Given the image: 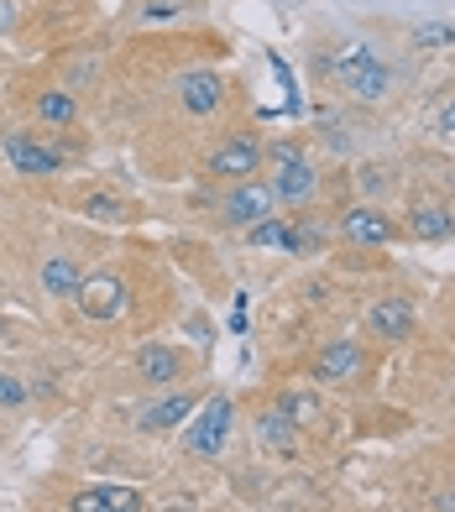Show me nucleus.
<instances>
[{"instance_id":"nucleus-13","label":"nucleus","mask_w":455,"mask_h":512,"mask_svg":"<svg viewBox=\"0 0 455 512\" xmlns=\"http://www.w3.org/2000/svg\"><path fill=\"white\" fill-rule=\"evenodd\" d=\"M79 288H84V267L74 256H48L42 262V293L48 298H79Z\"/></svg>"},{"instance_id":"nucleus-1","label":"nucleus","mask_w":455,"mask_h":512,"mask_svg":"<svg viewBox=\"0 0 455 512\" xmlns=\"http://www.w3.org/2000/svg\"><path fill=\"white\" fill-rule=\"evenodd\" d=\"M231 418H236V408H231L225 392H215L204 408H194V424L184 429L189 455H220L225 450V434H231Z\"/></svg>"},{"instance_id":"nucleus-21","label":"nucleus","mask_w":455,"mask_h":512,"mask_svg":"<svg viewBox=\"0 0 455 512\" xmlns=\"http://www.w3.org/2000/svg\"><path fill=\"white\" fill-rule=\"evenodd\" d=\"M105 512H142V492L136 486H100Z\"/></svg>"},{"instance_id":"nucleus-25","label":"nucleus","mask_w":455,"mask_h":512,"mask_svg":"<svg viewBox=\"0 0 455 512\" xmlns=\"http://www.w3.org/2000/svg\"><path fill=\"white\" fill-rule=\"evenodd\" d=\"M361 189L382 194V189H388V173H382V168H361Z\"/></svg>"},{"instance_id":"nucleus-7","label":"nucleus","mask_w":455,"mask_h":512,"mask_svg":"<svg viewBox=\"0 0 455 512\" xmlns=\"http://www.w3.org/2000/svg\"><path fill=\"white\" fill-rule=\"evenodd\" d=\"M340 236H346L351 246H388L398 236V225L382 215L377 204H356V209L340 215Z\"/></svg>"},{"instance_id":"nucleus-8","label":"nucleus","mask_w":455,"mask_h":512,"mask_svg":"<svg viewBox=\"0 0 455 512\" xmlns=\"http://www.w3.org/2000/svg\"><path fill=\"white\" fill-rule=\"evenodd\" d=\"M367 330L377 340H408V335H414V304H408L403 293L377 298V304L367 309Z\"/></svg>"},{"instance_id":"nucleus-26","label":"nucleus","mask_w":455,"mask_h":512,"mask_svg":"<svg viewBox=\"0 0 455 512\" xmlns=\"http://www.w3.org/2000/svg\"><path fill=\"white\" fill-rule=\"evenodd\" d=\"M16 21H21V6H16V0H0V32H11Z\"/></svg>"},{"instance_id":"nucleus-19","label":"nucleus","mask_w":455,"mask_h":512,"mask_svg":"<svg viewBox=\"0 0 455 512\" xmlns=\"http://www.w3.org/2000/svg\"><path fill=\"white\" fill-rule=\"evenodd\" d=\"M257 429H262V439H267L272 450H293V424H288V418H283L278 408L262 413V418H257Z\"/></svg>"},{"instance_id":"nucleus-16","label":"nucleus","mask_w":455,"mask_h":512,"mask_svg":"<svg viewBox=\"0 0 455 512\" xmlns=\"http://www.w3.org/2000/svg\"><path fill=\"white\" fill-rule=\"evenodd\" d=\"M37 115L48 126H74L79 121V105H74V95L68 89H48V95H37Z\"/></svg>"},{"instance_id":"nucleus-29","label":"nucleus","mask_w":455,"mask_h":512,"mask_svg":"<svg viewBox=\"0 0 455 512\" xmlns=\"http://www.w3.org/2000/svg\"><path fill=\"white\" fill-rule=\"evenodd\" d=\"M163 512H194V507H189V502H168Z\"/></svg>"},{"instance_id":"nucleus-24","label":"nucleus","mask_w":455,"mask_h":512,"mask_svg":"<svg viewBox=\"0 0 455 512\" xmlns=\"http://www.w3.org/2000/svg\"><path fill=\"white\" fill-rule=\"evenodd\" d=\"M68 512H105L100 486H89V492H74V497H68Z\"/></svg>"},{"instance_id":"nucleus-20","label":"nucleus","mask_w":455,"mask_h":512,"mask_svg":"<svg viewBox=\"0 0 455 512\" xmlns=\"http://www.w3.org/2000/svg\"><path fill=\"white\" fill-rule=\"evenodd\" d=\"M84 215L100 220V225H116V220H126V204L110 199V194H89V199H84Z\"/></svg>"},{"instance_id":"nucleus-11","label":"nucleus","mask_w":455,"mask_h":512,"mask_svg":"<svg viewBox=\"0 0 455 512\" xmlns=\"http://www.w3.org/2000/svg\"><path fill=\"white\" fill-rule=\"evenodd\" d=\"M194 408H199L194 392H168L163 403L142 408V434H168V429L184 424V418H194Z\"/></svg>"},{"instance_id":"nucleus-18","label":"nucleus","mask_w":455,"mask_h":512,"mask_svg":"<svg viewBox=\"0 0 455 512\" xmlns=\"http://www.w3.org/2000/svg\"><path fill=\"white\" fill-rule=\"evenodd\" d=\"M278 413L288 418V424H314V418H320V403H314L309 392H283V398H278Z\"/></svg>"},{"instance_id":"nucleus-15","label":"nucleus","mask_w":455,"mask_h":512,"mask_svg":"<svg viewBox=\"0 0 455 512\" xmlns=\"http://www.w3.org/2000/svg\"><path fill=\"white\" fill-rule=\"evenodd\" d=\"M388 84H393V74L382 63H367V68H356V74L346 79V89H351L361 105H377L382 95H388Z\"/></svg>"},{"instance_id":"nucleus-10","label":"nucleus","mask_w":455,"mask_h":512,"mask_svg":"<svg viewBox=\"0 0 455 512\" xmlns=\"http://www.w3.org/2000/svg\"><path fill=\"white\" fill-rule=\"evenodd\" d=\"M0 147H6L11 168H16V173H27V178H48V173H58V152H48V147H42L37 136H27V131H11Z\"/></svg>"},{"instance_id":"nucleus-17","label":"nucleus","mask_w":455,"mask_h":512,"mask_svg":"<svg viewBox=\"0 0 455 512\" xmlns=\"http://www.w3.org/2000/svg\"><path fill=\"white\" fill-rule=\"evenodd\" d=\"M367 63H377V53L367 48V42H346V48H340V53L330 58V74H335L340 84H346V79L356 74V68H367Z\"/></svg>"},{"instance_id":"nucleus-2","label":"nucleus","mask_w":455,"mask_h":512,"mask_svg":"<svg viewBox=\"0 0 455 512\" xmlns=\"http://www.w3.org/2000/svg\"><path fill=\"white\" fill-rule=\"evenodd\" d=\"M210 173L225 178V183H246L262 173V142L252 131H231L225 142L210 152Z\"/></svg>"},{"instance_id":"nucleus-12","label":"nucleus","mask_w":455,"mask_h":512,"mask_svg":"<svg viewBox=\"0 0 455 512\" xmlns=\"http://www.w3.org/2000/svg\"><path fill=\"white\" fill-rule=\"evenodd\" d=\"M136 371H142V382L168 387V382L184 377V356H178L173 345H142V351H136Z\"/></svg>"},{"instance_id":"nucleus-23","label":"nucleus","mask_w":455,"mask_h":512,"mask_svg":"<svg viewBox=\"0 0 455 512\" xmlns=\"http://www.w3.org/2000/svg\"><path fill=\"white\" fill-rule=\"evenodd\" d=\"M414 42H419V48H450V42H455V27H445V21H429V27L414 32Z\"/></svg>"},{"instance_id":"nucleus-9","label":"nucleus","mask_w":455,"mask_h":512,"mask_svg":"<svg viewBox=\"0 0 455 512\" xmlns=\"http://www.w3.org/2000/svg\"><path fill=\"white\" fill-rule=\"evenodd\" d=\"M126 283L121 277H84V288H79V298L74 304L89 314V319H116V314H126Z\"/></svg>"},{"instance_id":"nucleus-22","label":"nucleus","mask_w":455,"mask_h":512,"mask_svg":"<svg viewBox=\"0 0 455 512\" xmlns=\"http://www.w3.org/2000/svg\"><path fill=\"white\" fill-rule=\"evenodd\" d=\"M27 398H32V387L21 377H11V371H0V408H21Z\"/></svg>"},{"instance_id":"nucleus-4","label":"nucleus","mask_w":455,"mask_h":512,"mask_svg":"<svg viewBox=\"0 0 455 512\" xmlns=\"http://www.w3.org/2000/svg\"><path fill=\"white\" fill-rule=\"evenodd\" d=\"M272 209H278V199H272L267 178H246V183H231V194H225L220 215H225V225L252 230V225H262V220L272 215Z\"/></svg>"},{"instance_id":"nucleus-30","label":"nucleus","mask_w":455,"mask_h":512,"mask_svg":"<svg viewBox=\"0 0 455 512\" xmlns=\"http://www.w3.org/2000/svg\"><path fill=\"white\" fill-rule=\"evenodd\" d=\"M152 6H173L178 11V6H189V0H152Z\"/></svg>"},{"instance_id":"nucleus-28","label":"nucleus","mask_w":455,"mask_h":512,"mask_svg":"<svg viewBox=\"0 0 455 512\" xmlns=\"http://www.w3.org/2000/svg\"><path fill=\"white\" fill-rule=\"evenodd\" d=\"M440 512H455V492H445V497H440Z\"/></svg>"},{"instance_id":"nucleus-14","label":"nucleus","mask_w":455,"mask_h":512,"mask_svg":"<svg viewBox=\"0 0 455 512\" xmlns=\"http://www.w3.org/2000/svg\"><path fill=\"white\" fill-rule=\"evenodd\" d=\"M408 236H414V241H450L455 236V215L445 204H414V215H408Z\"/></svg>"},{"instance_id":"nucleus-5","label":"nucleus","mask_w":455,"mask_h":512,"mask_svg":"<svg viewBox=\"0 0 455 512\" xmlns=\"http://www.w3.org/2000/svg\"><path fill=\"white\" fill-rule=\"evenodd\" d=\"M178 105L199 121H210V115L225 105V79L215 68H189V74H178Z\"/></svg>"},{"instance_id":"nucleus-27","label":"nucleus","mask_w":455,"mask_h":512,"mask_svg":"<svg viewBox=\"0 0 455 512\" xmlns=\"http://www.w3.org/2000/svg\"><path fill=\"white\" fill-rule=\"evenodd\" d=\"M440 131H445V136H455V100H450V105H440Z\"/></svg>"},{"instance_id":"nucleus-3","label":"nucleus","mask_w":455,"mask_h":512,"mask_svg":"<svg viewBox=\"0 0 455 512\" xmlns=\"http://www.w3.org/2000/svg\"><path fill=\"white\" fill-rule=\"evenodd\" d=\"M267 189H272V199H278V204H293V209H299V204L314 199V189H320V173H314L293 147H278V168H272Z\"/></svg>"},{"instance_id":"nucleus-6","label":"nucleus","mask_w":455,"mask_h":512,"mask_svg":"<svg viewBox=\"0 0 455 512\" xmlns=\"http://www.w3.org/2000/svg\"><path fill=\"white\" fill-rule=\"evenodd\" d=\"M314 382H335V387H351L361 371H367V356H361L356 340H330L320 356H314Z\"/></svg>"}]
</instances>
